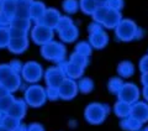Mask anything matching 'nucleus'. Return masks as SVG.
I'll use <instances>...</instances> for the list:
<instances>
[{"label": "nucleus", "mask_w": 148, "mask_h": 131, "mask_svg": "<svg viewBox=\"0 0 148 131\" xmlns=\"http://www.w3.org/2000/svg\"><path fill=\"white\" fill-rule=\"evenodd\" d=\"M26 99L32 106H40L45 101V93L40 87H31L26 93Z\"/></svg>", "instance_id": "1"}, {"label": "nucleus", "mask_w": 148, "mask_h": 131, "mask_svg": "<svg viewBox=\"0 0 148 131\" xmlns=\"http://www.w3.org/2000/svg\"><path fill=\"white\" fill-rule=\"evenodd\" d=\"M42 52L46 58L51 59H61L64 56V48L62 45L58 43H52V45H46L42 48Z\"/></svg>", "instance_id": "2"}, {"label": "nucleus", "mask_w": 148, "mask_h": 131, "mask_svg": "<svg viewBox=\"0 0 148 131\" xmlns=\"http://www.w3.org/2000/svg\"><path fill=\"white\" fill-rule=\"evenodd\" d=\"M105 118V110L100 104H92L86 109V119L91 123H100Z\"/></svg>", "instance_id": "3"}, {"label": "nucleus", "mask_w": 148, "mask_h": 131, "mask_svg": "<svg viewBox=\"0 0 148 131\" xmlns=\"http://www.w3.org/2000/svg\"><path fill=\"white\" fill-rule=\"evenodd\" d=\"M32 37H34V40L36 42H38V43H45V42H47L48 40H51V37H52V32H51L48 26L40 25L34 30V32H32Z\"/></svg>", "instance_id": "4"}, {"label": "nucleus", "mask_w": 148, "mask_h": 131, "mask_svg": "<svg viewBox=\"0 0 148 131\" xmlns=\"http://www.w3.org/2000/svg\"><path fill=\"white\" fill-rule=\"evenodd\" d=\"M24 76L27 81H37L41 77V67L34 62L26 64L24 69Z\"/></svg>", "instance_id": "5"}, {"label": "nucleus", "mask_w": 148, "mask_h": 131, "mask_svg": "<svg viewBox=\"0 0 148 131\" xmlns=\"http://www.w3.org/2000/svg\"><path fill=\"white\" fill-rule=\"evenodd\" d=\"M75 92H77L75 84L71 81H67L61 85V90H58V94L63 98H66V99H68V98H73L74 94H75Z\"/></svg>", "instance_id": "6"}, {"label": "nucleus", "mask_w": 148, "mask_h": 131, "mask_svg": "<svg viewBox=\"0 0 148 131\" xmlns=\"http://www.w3.org/2000/svg\"><path fill=\"white\" fill-rule=\"evenodd\" d=\"M133 26H135V25H133L131 21H123L122 24L119 26V29H120V37L123 39V40L131 39L133 31H135V27H133Z\"/></svg>", "instance_id": "7"}, {"label": "nucleus", "mask_w": 148, "mask_h": 131, "mask_svg": "<svg viewBox=\"0 0 148 131\" xmlns=\"http://www.w3.org/2000/svg\"><path fill=\"white\" fill-rule=\"evenodd\" d=\"M9 48L14 52H22L26 48V37H15L9 42Z\"/></svg>", "instance_id": "8"}, {"label": "nucleus", "mask_w": 148, "mask_h": 131, "mask_svg": "<svg viewBox=\"0 0 148 131\" xmlns=\"http://www.w3.org/2000/svg\"><path fill=\"white\" fill-rule=\"evenodd\" d=\"M82 9L85 12H92L95 9V0H82Z\"/></svg>", "instance_id": "9"}, {"label": "nucleus", "mask_w": 148, "mask_h": 131, "mask_svg": "<svg viewBox=\"0 0 148 131\" xmlns=\"http://www.w3.org/2000/svg\"><path fill=\"white\" fill-rule=\"evenodd\" d=\"M63 6L64 9H66L67 11L69 12H74L77 10V6H78V3H77V0H66L63 4Z\"/></svg>", "instance_id": "10"}, {"label": "nucleus", "mask_w": 148, "mask_h": 131, "mask_svg": "<svg viewBox=\"0 0 148 131\" xmlns=\"http://www.w3.org/2000/svg\"><path fill=\"white\" fill-rule=\"evenodd\" d=\"M120 73L122 74L123 77H131V74L133 73V67H132V64H130V67H125V63H122L121 66H120Z\"/></svg>", "instance_id": "11"}, {"label": "nucleus", "mask_w": 148, "mask_h": 131, "mask_svg": "<svg viewBox=\"0 0 148 131\" xmlns=\"http://www.w3.org/2000/svg\"><path fill=\"white\" fill-rule=\"evenodd\" d=\"M91 88H92L91 81H89V79H84V81L80 83V85H79V89L82 92H89V90H91Z\"/></svg>", "instance_id": "12"}, {"label": "nucleus", "mask_w": 148, "mask_h": 131, "mask_svg": "<svg viewBox=\"0 0 148 131\" xmlns=\"http://www.w3.org/2000/svg\"><path fill=\"white\" fill-rule=\"evenodd\" d=\"M8 41H9L8 34H5L4 30H0V47H3V45L8 43Z\"/></svg>", "instance_id": "13"}, {"label": "nucleus", "mask_w": 148, "mask_h": 131, "mask_svg": "<svg viewBox=\"0 0 148 131\" xmlns=\"http://www.w3.org/2000/svg\"><path fill=\"white\" fill-rule=\"evenodd\" d=\"M145 97H146V99L148 100V85L146 87V89H145Z\"/></svg>", "instance_id": "14"}, {"label": "nucleus", "mask_w": 148, "mask_h": 131, "mask_svg": "<svg viewBox=\"0 0 148 131\" xmlns=\"http://www.w3.org/2000/svg\"><path fill=\"white\" fill-rule=\"evenodd\" d=\"M0 131H9V129L6 126H0Z\"/></svg>", "instance_id": "15"}, {"label": "nucleus", "mask_w": 148, "mask_h": 131, "mask_svg": "<svg viewBox=\"0 0 148 131\" xmlns=\"http://www.w3.org/2000/svg\"><path fill=\"white\" fill-rule=\"evenodd\" d=\"M0 1H1V0H0Z\"/></svg>", "instance_id": "16"}]
</instances>
